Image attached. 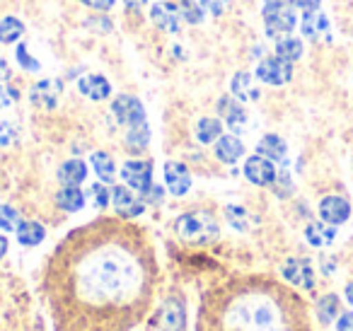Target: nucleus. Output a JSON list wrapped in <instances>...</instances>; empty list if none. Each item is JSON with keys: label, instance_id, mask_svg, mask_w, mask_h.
I'll list each match as a JSON object with an SVG mask.
<instances>
[{"label": "nucleus", "instance_id": "nucleus-1", "mask_svg": "<svg viewBox=\"0 0 353 331\" xmlns=\"http://www.w3.org/2000/svg\"><path fill=\"white\" fill-rule=\"evenodd\" d=\"M41 281L54 331H131L155 300V244L133 220L102 215L61 239Z\"/></svg>", "mask_w": 353, "mask_h": 331}, {"label": "nucleus", "instance_id": "nucleus-2", "mask_svg": "<svg viewBox=\"0 0 353 331\" xmlns=\"http://www.w3.org/2000/svg\"><path fill=\"white\" fill-rule=\"evenodd\" d=\"M194 331H310L300 300L266 276H240L201 297Z\"/></svg>", "mask_w": 353, "mask_h": 331}, {"label": "nucleus", "instance_id": "nucleus-3", "mask_svg": "<svg viewBox=\"0 0 353 331\" xmlns=\"http://www.w3.org/2000/svg\"><path fill=\"white\" fill-rule=\"evenodd\" d=\"M174 232L187 244H211L218 239L221 228L211 210H189L174 220Z\"/></svg>", "mask_w": 353, "mask_h": 331}, {"label": "nucleus", "instance_id": "nucleus-4", "mask_svg": "<svg viewBox=\"0 0 353 331\" xmlns=\"http://www.w3.org/2000/svg\"><path fill=\"white\" fill-rule=\"evenodd\" d=\"M261 20H264V30L271 39H281V37L290 34L298 27V15H295L293 3H269L261 10Z\"/></svg>", "mask_w": 353, "mask_h": 331}, {"label": "nucleus", "instance_id": "nucleus-5", "mask_svg": "<svg viewBox=\"0 0 353 331\" xmlns=\"http://www.w3.org/2000/svg\"><path fill=\"white\" fill-rule=\"evenodd\" d=\"M254 75L264 85H271V88H281V85H285V83H290V80H293V63L279 59V56H269V59H261L259 61Z\"/></svg>", "mask_w": 353, "mask_h": 331}, {"label": "nucleus", "instance_id": "nucleus-6", "mask_svg": "<svg viewBox=\"0 0 353 331\" xmlns=\"http://www.w3.org/2000/svg\"><path fill=\"white\" fill-rule=\"evenodd\" d=\"M112 114H114V119L126 128L138 126V123L145 121V109H143L141 99L133 97V94H119L112 104Z\"/></svg>", "mask_w": 353, "mask_h": 331}, {"label": "nucleus", "instance_id": "nucleus-7", "mask_svg": "<svg viewBox=\"0 0 353 331\" xmlns=\"http://www.w3.org/2000/svg\"><path fill=\"white\" fill-rule=\"evenodd\" d=\"M121 177L126 181L128 189L145 194L152 186V162L150 160H128L121 167Z\"/></svg>", "mask_w": 353, "mask_h": 331}, {"label": "nucleus", "instance_id": "nucleus-8", "mask_svg": "<svg viewBox=\"0 0 353 331\" xmlns=\"http://www.w3.org/2000/svg\"><path fill=\"white\" fill-rule=\"evenodd\" d=\"M276 174H279L276 165L269 160V157L259 155V152H256V155H250L245 160V177L254 186H271L276 181Z\"/></svg>", "mask_w": 353, "mask_h": 331}, {"label": "nucleus", "instance_id": "nucleus-9", "mask_svg": "<svg viewBox=\"0 0 353 331\" xmlns=\"http://www.w3.org/2000/svg\"><path fill=\"white\" fill-rule=\"evenodd\" d=\"M112 205L114 213L123 220H133L138 215H143L145 205H143V199L133 196V191L128 186H112Z\"/></svg>", "mask_w": 353, "mask_h": 331}, {"label": "nucleus", "instance_id": "nucleus-10", "mask_svg": "<svg viewBox=\"0 0 353 331\" xmlns=\"http://www.w3.org/2000/svg\"><path fill=\"white\" fill-rule=\"evenodd\" d=\"M317 210H319V218H322L324 223L336 225V228L351 218V203H348L343 196H336V194L324 196V199L319 201Z\"/></svg>", "mask_w": 353, "mask_h": 331}, {"label": "nucleus", "instance_id": "nucleus-11", "mask_svg": "<svg viewBox=\"0 0 353 331\" xmlns=\"http://www.w3.org/2000/svg\"><path fill=\"white\" fill-rule=\"evenodd\" d=\"M283 278L290 285L305 288V290H312L314 288V268L307 259H288L281 268Z\"/></svg>", "mask_w": 353, "mask_h": 331}, {"label": "nucleus", "instance_id": "nucleus-12", "mask_svg": "<svg viewBox=\"0 0 353 331\" xmlns=\"http://www.w3.org/2000/svg\"><path fill=\"white\" fill-rule=\"evenodd\" d=\"M150 22L157 30L167 32V34H176L179 27H182V15H179L176 6L162 0V3H155V6L150 8Z\"/></svg>", "mask_w": 353, "mask_h": 331}, {"label": "nucleus", "instance_id": "nucleus-13", "mask_svg": "<svg viewBox=\"0 0 353 331\" xmlns=\"http://www.w3.org/2000/svg\"><path fill=\"white\" fill-rule=\"evenodd\" d=\"M218 114L223 117V121L230 126V131L242 133L247 126V112L240 104V99H235L232 94H225V97L218 99Z\"/></svg>", "mask_w": 353, "mask_h": 331}, {"label": "nucleus", "instance_id": "nucleus-14", "mask_svg": "<svg viewBox=\"0 0 353 331\" xmlns=\"http://www.w3.org/2000/svg\"><path fill=\"white\" fill-rule=\"evenodd\" d=\"M300 32H303L305 39L310 41H322L329 39V32H332V22L324 15L322 10L305 12L303 20H300Z\"/></svg>", "mask_w": 353, "mask_h": 331}, {"label": "nucleus", "instance_id": "nucleus-15", "mask_svg": "<svg viewBox=\"0 0 353 331\" xmlns=\"http://www.w3.org/2000/svg\"><path fill=\"white\" fill-rule=\"evenodd\" d=\"M165 184L172 196H184L192 189V174L182 162H167L165 165Z\"/></svg>", "mask_w": 353, "mask_h": 331}, {"label": "nucleus", "instance_id": "nucleus-16", "mask_svg": "<svg viewBox=\"0 0 353 331\" xmlns=\"http://www.w3.org/2000/svg\"><path fill=\"white\" fill-rule=\"evenodd\" d=\"M213 152L221 162L225 165H235L242 155H245V143L235 136V133H228V136H221L213 146Z\"/></svg>", "mask_w": 353, "mask_h": 331}, {"label": "nucleus", "instance_id": "nucleus-17", "mask_svg": "<svg viewBox=\"0 0 353 331\" xmlns=\"http://www.w3.org/2000/svg\"><path fill=\"white\" fill-rule=\"evenodd\" d=\"M61 90H63L61 80H41V83H37L32 88V102L44 109H54L56 102H59Z\"/></svg>", "mask_w": 353, "mask_h": 331}, {"label": "nucleus", "instance_id": "nucleus-18", "mask_svg": "<svg viewBox=\"0 0 353 331\" xmlns=\"http://www.w3.org/2000/svg\"><path fill=\"white\" fill-rule=\"evenodd\" d=\"M78 90L85 94V97L94 99V102H102V99H107L109 94H112V85H109V80L99 73L85 75V78L78 83Z\"/></svg>", "mask_w": 353, "mask_h": 331}, {"label": "nucleus", "instance_id": "nucleus-19", "mask_svg": "<svg viewBox=\"0 0 353 331\" xmlns=\"http://www.w3.org/2000/svg\"><path fill=\"white\" fill-rule=\"evenodd\" d=\"M256 152L269 157L271 162H283L285 155H288V146H285L283 138L276 136V133H266V136H261V141L256 143Z\"/></svg>", "mask_w": 353, "mask_h": 331}, {"label": "nucleus", "instance_id": "nucleus-20", "mask_svg": "<svg viewBox=\"0 0 353 331\" xmlns=\"http://www.w3.org/2000/svg\"><path fill=\"white\" fill-rule=\"evenodd\" d=\"M305 239H307L312 247H329V244L336 239V225H329L324 220L319 223H310L305 228Z\"/></svg>", "mask_w": 353, "mask_h": 331}, {"label": "nucleus", "instance_id": "nucleus-21", "mask_svg": "<svg viewBox=\"0 0 353 331\" xmlns=\"http://www.w3.org/2000/svg\"><path fill=\"white\" fill-rule=\"evenodd\" d=\"M59 181L63 186H80L88 179V165L83 160H68L59 167Z\"/></svg>", "mask_w": 353, "mask_h": 331}, {"label": "nucleus", "instance_id": "nucleus-22", "mask_svg": "<svg viewBox=\"0 0 353 331\" xmlns=\"http://www.w3.org/2000/svg\"><path fill=\"white\" fill-rule=\"evenodd\" d=\"M305 54V46L303 41L298 39V37H281V39H276V56L283 61H288V63H295V61H300Z\"/></svg>", "mask_w": 353, "mask_h": 331}, {"label": "nucleus", "instance_id": "nucleus-23", "mask_svg": "<svg viewBox=\"0 0 353 331\" xmlns=\"http://www.w3.org/2000/svg\"><path fill=\"white\" fill-rule=\"evenodd\" d=\"M56 205H59L61 210H65V213L80 210L85 205L83 189H78V186H63V189H59V194H56Z\"/></svg>", "mask_w": 353, "mask_h": 331}, {"label": "nucleus", "instance_id": "nucleus-24", "mask_svg": "<svg viewBox=\"0 0 353 331\" xmlns=\"http://www.w3.org/2000/svg\"><path fill=\"white\" fill-rule=\"evenodd\" d=\"M90 162H92V167H94V174H97L104 184H114V177H117V165H114V157L109 155V152H104V150L92 152Z\"/></svg>", "mask_w": 353, "mask_h": 331}, {"label": "nucleus", "instance_id": "nucleus-25", "mask_svg": "<svg viewBox=\"0 0 353 331\" xmlns=\"http://www.w3.org/2000/svg\"><path fill=\"white\" fill-rule=\"evenodd\" d=\"M46 237V230L41 223H34V220H25V223L17 225V239H20V244H25V247H37V244H41Z\"/></svg>", "mask_w": 353, "mask_h": 331}, {"label": "nucleus", "instance_id": "nucleus-26", "mask_svg": "<svg viewBox=\"0 0 353 331\" xmlns=\"http://www.w3.org/2000/svg\"><path fill=\"white\" fill-rule=\"evenodd\" d=\"M230 94L235 99H240V102H247V99L259 97V92L252 88V73H247V70L235 73V78H232V83H230Z\"/></svg>", "mask_w": 353, "mask_h": 331}, {"label": "nucleus", "instance_id": "nucleus-27", "mask_svg": "<svg viewBox=\"0 0 353 331\" xmlns=\"http://www.w3.org/2000/svg\"><path fill=\"white\" fill-rule=\"evenodd\" d=\"M221 136H223V121L221 119L203 117L201 121L196 123V138H199V143H203V146H211V143H216Z\"/></svg>", "mask_w": 353, "mask_h": 331}, {"label": "nucleus", "instance_id": "nucleus-28", "mask_svg": "<svg viewBox=\"0 0 353 331\" xmlns=\"http://www.w3.org/2000/svg\"><path fill=\"white\" fill-rule=\"evenodd\" d=\"M25 34V25L17 17L8 15L0 20V44H17Z\"/></svg>", "mask_w": 353, "mask_h": 331}, {"label": "nucleus", "instance_id": "nucleus-29", "mask_svg": "<svg viewBox=\"0 0 353 331\" xmlns=\"http://www.w3.org/2000/svg\"><path fill=\"white\" fill-rule=\"evenodd\" d=\"M339 307H341V300H339V295H334V292L319 297L317 300V319L322 321V324H332V319L339 314Z\"/></svg>", "mask_w": 353, "mask_h": 331}, {"label": "nucleus", "instance_id": "nucleus-30", "mask_svg": "<svg viewBox=\"0 0 353 331\" xmlns=\"http://www.w3.org/2000/svg\"><path fill=\"white\" fill-rule=\"evenodd\" d=\"M148 141H150V131H148V123H138V126L128 128V138H126V146L131 152H143L148 148Z\"/></svg>", "mask_w": 353, "mask_h": 331}, {"label": "nucleus", "instance_id": "nucleus-31", "mask_svg": "<svg viewBox=\"0 0 353 331\" xmlns=\"http://www.w3.org/2000/svg\"><path fill=\"white\" fill-rule=\"evenodd\" d=\"M174 6H176V10H179V15H182L189 25H201L203 22V8L196 6L194 0H176Z\"/></svg>", "mask_w": 353, "mask_h": 331}, {"label": "nucleus", "instance_id": "nucleus-32", "mask_svg": "<svg viewBox=\"0 0 353 331\" xmlns=\"http://www.w3.org/2000/svg\"><path fill=\"white\" fill-rule=\"evenodd\" d=\"M225 218L232 228L237 230H250V223H252V215L245 205H228L225 208Z\"/></svg>", "mask_w": 353, "mask_h": 331}, {"label": "nucleus", "instance_id": "nucleus-33", "mask_svg": "<svg viewBox=\"0 0 353 331\" xmlns=\"http://www.w3.org/2000/svg\"><path fill=\"white\" fill-rule=\"evenodd\" d=\"M20 225V213L12 205H0V230L3 232H12Z\"/></svg>", "mask_w": 353, "mask_h": 331}, {"label": "nucleus", "instance_id": "nucleus-34", "mask_svg": "<svg viewBox=\"0 0 353 331\" xmlns=\"http://www.w3.org/2000/svg\"><path fill=\"white\" fill-rule=\"evenodd\" d=\"M15 59H17V66H20L22 70H27V73H37V70L41 68L39 61L32 59V56H30V51H27V46H25V44H17Z\"/></svg>", "mask_w": 353, "mask_h": 331}, {"label": "nucleus", "instance_id": "nucleus-35", "mask_svg": "<svg viewBox=\"0 0 353 331\" xmlns=\"http://www.w3.org/2000/svg\"><path fill=\"white\" fill-rule=\"evenodd\" d=\"M90 199L94 201L97 208H107L112 203V189H107L104 184H92L90 186Z\"/></svg>", "mask_w": 353, "mask_h": 331}, {"label": "nucleus", "instance_id": "nucleus-36", "mask_svg": "<svg viewBox=\"0 0 353 331\" xmlns=\"http://www.w3.org/2000/svg\"><path fill=\"white\" fill-rule=\"evenodd\" d=\"M271 186H274L276 196H281V199H288V196L293 194V181H290V174L285 170L276 174V181Z\"/></svg>", "mask_w": 353, "mask_h": 331}, {"label": "nucleus", "instance_id": "nucleus-37", "mask_svg": "<svg viewBox=\"0 0 353 331\" xmlns=\"http://www.w3.org/2000/svg\"><path fill=\"white\" fill-rule=\"evenodd\" d=\"M17 141V126L12 121H0V146L10 148Z\"/></svg>", "mask_w": 353, "mask_h": 331}, {"label": "nucleus", "instance_id": "nucleus-38", "mask_svg": "<svg viewBox=\"0 0 353 331\" xmlns=\"http://www.w3.org/2000/svg\"><path fill=\"white\" fill-rule=\"evenodd\" d=\"M20 99V92H17L15 88H10V85H3L0 83V109H8L12 107V104Z\"/></svg>", "mask_w": 353, "mask_h": 331}, {"label": "nucleus", "instance_id": "nucleus-39", "mask_svg": "<svg viewBox=\"0 0 353 331\" xmlns=\"http://www.w3.org/2000/svg\"><path fill=\"white\" fill-rule=\"evenodd\" d=\"M201 8L206 12H211V15L221 17L223 12H225V8H228V0H201Z\"/></svg>", "mask_w": 353, "mask_h": 331}, {"label": "nucleus", "instance_id": "nucleus-40", "mask_svg": "<svg viewBox=\"0 0 353 331\" xmlns=\"http://www.w3.org/2000/svg\"><path fill=\"white\" fill-rule=\"evenodd\" d=\"M83 6H88V8H92V10H99V12H109L114 8V3L117 0H80Z\"/></svg>", "mask_w": 353, "mask_h": 331}, {"label": "nucleus", "instance_id": "nucleus-41", "mask_svg": "<svg viewBox=\"0 0 353 331\" xmlns=\"http://www.w3.org/2000/svg\"><path fill=\"white\" fill-rule=\"evenodd\" d=\"M143 203H152V205L162 203V189H160V186L152 184L150 189H148L145 194H143Z\"/></svg>", "mask_w": 353, "mask_h": 331}, {"label": "nucleus", "instance_id": "nucleus-42", "mask_svg": "<svg viewBox=\"0 0 353 331\" xmlns=\"http://www.w3.org/2000/svg\"><path fill=\"white\" fill-rule=\"evenodd\" d=\"M295 6V10H303V12H312V10H319L322 6V0H290Z\"/></svg>", "mask_w": 353, "mask_h": 331}, {"label": "nucleus", "instance_id": "nucleus-43", "mask_svg": "<svg viewBox=\"0 0 353 331\" xmlns=\"http://www.w3.org/2000/svg\"><path fill=\"white\" fill-rule=\"evenodd\" d=\"M336 331H353V312H343L336 321Z\"/></svg>", "mask_w": 353, "mask_h": 331}, {"label": "nucleus", "instance_id": "nucleus-44", "mask_svg": "<svg viewBox=\"0 0 353 331\" xmlns=\"http://www.w3.org/2000/svg\"><path fill=\"white\" fill-rule=\"evenodd\" d=\"M123 3H126V10H128V12H133V15H136V12H141L143 8H145V3H148V0H123Z\"/></svg>", "mask_w": 353, "mask_h": 331}, {"label": "nucleus", "instance_id": "nucleus-45", "mask_svg": "<svg viewBox=\"0 0 353 331\" xmlns=\"http://www.w3.org/2000/svg\"><path fill=\"white\" fill-rule=\"evenodd\" d=\"M10 66L6 63V61H0V83H6V80H10Z\"/></svg>", "mask_w": 353, "mask_h": 331}, {"label": "nucleus", "instance_id": "nucleus-46", "mask_svg": "<svg viewBox=\"0 0 353 331\" xmlns=\"http://www.w3.org/2000/svg\"><path fill=\"white\" fill-rule=\"evenodd\" d=\"M6 254H8V237L3 232H0V259L6 257Z\"/></svg>", "mask_w": 353, "mask_h": 331}, {"label": "nucleus", "instance_id": "nucleus-47", "mask_svg": "<svg viewBox=\"0 0 353 331\" xmlns=\"http://www.w3.org/2000/svg\"><path fill=\"white\" fill-rule=\"evenodd\" d=\"M343 292H346V300H348V302H351V305H353V281L348 283V285H346V290H343Z\"/></svg>", "mask_w": 353, "mask_h": 331}, {"label": "nucleus", "instance_id": "nucleus-48", "mask_svg": "<svg viewBox=\"0 0 353 331\" xmlns=\"http://www.w3.org/2000/svg\"><path fill=\"white\" fill-rule=\"evenodd\" d=\"M269 3H281V0H264V6H269Z\"/></svg>", "mask_w": 353, "mask_h": 331}]
</instances>
